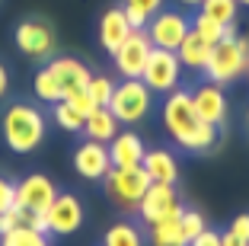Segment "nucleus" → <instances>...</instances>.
I'll use <instances>...</instances> for the list:
<instances>
[{
    "label": "nucleus",
    "instance_id": "f257e3e1",
    "mask_svg": "<svg viewBox=\"0 0 249 246\" xmlns=\"http://www.w3.org/2000/svg\"><path fill=\"white\" fill-rule=\"evenodd\" d=\"M163 128L182 151H192V153L211 151L217 144V128L198 115L192 93H185V90L166 93V99H163Z\"/></svg>",
    "mask_w": 249,
    "mask_h": 246
},
{
    "label": "nucleus",
    "instance_id": "f03ea898",
    "mask_svg": "<svg viewBox=\"0 0 249 246\" xmlns=\"http://www.w3.org/2000/svg\"><path fill=\"white\" fill-rule=\"evenodd\" d=\"M89 77H93V74H89V67L83 64V61L52 58V61H45V64L38 67L36 80H32V90H36V96L42 102L54 106V102L67 99L71 93H77V90H87Z\"/></svg>",
    "mask_w": 249,
    "mask_h": 246
},
{
    "label": "nucleus",
    "instance_id": "7ed1b4c3",
    "mask_svg": "<svg viewBox=\"0 0 249 246\" xmlns=\"http://www.w3.org/2000/svg\"><path fill=\"white\" fill-rule=\"evenodd\" d=\"M45 131L48 122L42 109H36L32 102H10L0 115V134L13 153H32L45 141Z\"/></svg>",
    "mask_w": 249,
    "mask_h": 246
},
{
    "label": "nucleus",
    "instance_id": "20e7f679",
    "mask_svg": "<svg viewBox=\"0 0 249 246\" xmlns=\"http://www.w3.org/2000/svg\"><path fill=\"white\" fill-rule=\"evenodd\" d=\"M246 71H249V38L227 36L211 48V58H208L201 74L208 77V83L227 87V83L240 80Z\"/></svg>",
    "mask_w": 249,
    "mask_h": 246
},
{
    "label": "nucleus",
    "instance_id": "39448f33",
    "mask_svg": "<svg viewBox=\"0 0 249 246\" xmlns=\"http://www.w3.org/2000/svg\"><path fill=\"white\" fill-rule=\"evenodd\" d=\"M154 106V93L144 80H124V83H115V93L109 99L112 115L118 118L122 125H138L147 118Z\"/></svg>",
    "mask_w": 249,
    "mask_h": 246
},
{
    "label": "nucleus",
    "instance_id": "423d86ee",
    "mask_svg": "<svg viewBox=\"0 0 249 246\" xmlns=\"http://www.w3.org/2000/svg\"><path fill=\"white\" fill-rule=\"evenodd\" d=\"M103 182H106V195L122 211H138L144 192L150 189V176L144 173V167H128V170L112 167Z\"/></svg>",
    "mask_w": 249,
    "mask_h": 246
},
{
    "label": "nucleus",
    "instance_id": "0eeeda50",
    "mask_svg": "<svg viewBox=\"0 0 249 246\" xmlns=\"http://www.w3.org/2000/svg\"><path fill=\"white\" fill-rule=\"evenodd\" d=\"M13 45H16L19 55H26V58H32V61H52L58 38H54V29L48 26V22L22 19L19 26H16V32H13Z\"/></svg>",
    "mask_w": 249,
    "mask_h": 246
},
{
    "label": "nucleus",
    "instance_id": "6e6552de",
    "mask_svg": "<svg viewBox=\"0 0 249 246\" xmlns=\"http://www.w3.org/2000/svg\"><path fill=\"white\" fill-rule=\"evenodd\" d=\"M189 32H192V19L182 10H166L163 7L160 13H154L150 22H147V36H150V45H154V48L176 51Z\"/></svg>",
    "mask_w": 249,
    "mask_h": 246
},
{
    "label": "nucleus",
    "instance_id": "1a4fd4ad",
    "mask_svg": "<svg viewBox=\"0 0 249 246\" xmlns=\"http://www.w3.org/2000/svg\"><path fill=\"white\" fill-rule=\"evenodd\" d=\"M179 77H182V64H179V55L176 51H166V48H154L150 58H147V67L141 74L150 93H173L179 90Z\"/></svg>",
    "mask_w": 249,
    "mask_h": 246
},
{
    "label": "nucleus",
    "instance_id": "9d476101",
    "mask_svg": "<svg viewBox=\"0 0 249 246\" xmlns=\"http://www.w3.org/2000/svg\"><path fill=\"white\" fill-rule=\"evenodd\" d=\"M150 51H154V45H150L147 29H134L131 36L124 38V45L112 55L115 71L122 74V80H141V74H144V67H147V58H150Z\"/></svg>",
    "mask_w": 249,
    "mask_h": 246
},
{
    "label": "nucleus",
    "instance_id": "9b49d317",
    "mask_svg": "<svg viewBox=\"0 0 249 246\" xmlns=\"http://www.w3.org/2000/svg\"><path fill=\"white\" fill-rule=\"evenodd\" d=\"M176 211H182V205H179L176 186H169V182H150V189L144 192V198L138 205V217L147 227L169 214H176Z\"/></svg>",
    "mask_w": 249,
    "mask_h": 246
},
{
    "label": "nucleus",
    "instance_id": "f8f14e48",
    "mask_svg": "<svg viewBox=\"0 0 249 246\" xmlns=\"http://www.w3.org/2000/svg\"><path fill=\"white\" fill-rule=\"evenodd\" d=\"M58 198V186L45 173H32L26 179L16 182V205L22 211H32V214H42V211L52 208V202Z\"/></svg>",
    "mask_w": 249,
    "mask_h": 246
},
{
    "label": "nucleus",
    "instance_id": "ddd939ff",
    "mask_svg": "<svg viewBox=\"0 0 249 246\" xmlns=\"http://www.w3.org/2000/svg\"><path fill=\"white\" fill-rule=\"evenodd\" d=\"M45 221H48V233L54 237H71L83 227V205L77 195H67L58 192V198L52 202V208L45 211Z\"/></svg>",
    "mask_w": 249,
    "mask_h": 246
},
{
    "label": "nucleus",
    "instance_id": "4468645a",
    "mask_svg": "<svg viewBox=\"0 0 249 246\" xmlns=\"http://www.w3.org/2000/svg\"><path fill=\"white\" fill-rule=\"evenodd\" d=\"M73 170H77V176H83V179L89 182H99L109 176L112 170V160H109V147L99 144V141H83L77 151H73Z\"/></svg>",
    "mask_w": 249,
    "mask_h": 246
},
{
    "label": "nucleus",
    "instance_id": "2eb2a0df",
    "mask_svg": "<svg viewBox=\"0 0 249 246\" xmlns=\"http://www.w3.org/2000/svg\"><path fill=\"white\" fill-rule=\"evenodd\" d=\"M192 102H195L198 115L205 118L208 125H214V128H220V125L227 122V93H224V87H217V83H201V87L192 90Z\"/></svg>",
    "mask_w": 249,
    "mask_h": 246
},
{
    "label": "nucleus",
    "instance_id": "dca6fc26",
    "mask_svg": "<svg viewBox=\"0 0 249 246\" xmlns=\"http://www.w3.org/2000/svg\"><path fill=\"white\" fill-rule=\"evenodd\" d=\"M109 160H112V167L118 170H128V167H141L144 163V141H141V134H134V131H118L115 138L109 141Z\"/></svg>",
    "mask_w": 249,
    "mask_h": 246
},
{
    "label": "nucleus",
    "instance_id": "f3484780",
    "mask_svg": "<svg viewBox=\"0 0 249 246\" xmlns=\"http://www.w3.org/2000/svg\"><path fill=\"white\" fill-rule=\"evenodd\" d=\"M131 32L134 29H131V22H128V16H124L122 7H109L99 16V45H103V51H109V55H115Z\"/></svg>",
    "mask_w": 249,
    "mask_h": 246
},
{
    "label": "nucleus",
    "instance_id": "a211bd4d",
    "mask_svg": "<svg viewBox=\"0 0 249 246\" xmlns=\"http://www.w3.org/2000/svg\"><path fill=\"white\" fill-rule=\"evenodd\" d=\"M141 167L150 176V182H169V186H176V179H179V160H176V153L166 151V147L147 151Z\"/></svg>",
    "mask_w": 249,
    "mask_h": 246
},
{
    "label": "nucleus",
    "instance_id": "6ab92c4d",
    "mask_svg": "<svg viewBox=\"0 0 249 246\" xmlns=\"http://www.w3.org/2000/svg\"><path fill=\"white\" fill-rule=\"evenodd\" d=\"M118 131H122V122L112 115L109 106L93 109V112L87 115V122H83V134H87L89 141H99V144H109Z\"/></svg>",
    "mask_w": 249,
    "mask_h": 246
},
{
    "label": "nucleus",
    "instance_id": "aec40b11",
    "mask_svg": "<svg viewBox=\"0 0 249 246\" xmlns=\"http://www.w3.org/2000/svg\"><path fill=\"white\" fill-rule=\"evenodd\" d=\"M150 243L154 246H189V240L182 233V211L150 224Z\"/></svg>",
    "mask_w": 249,
    "mask_h": 246
},
{
    "label": "nucleus",
    "instance_id": "412c9836",
    "mask_svg": "<svg viewBox=\"0 0 249 246\" xmlns=\"http://www.w3.org/2000/svg\"><path fill=\"white\" fill-rule=\"evenodd\" d=\"M179 55V64L189 67V71H205L208 58H211V45L205 42V38H198L195 32H189V36L182 38V45L176 48Z\"/></svg>",
    "mask_w": 249,
    "mask_h": 246
},
{
    "label": "nucleus",
    "instance_id": "4be33fe9",
    "mask_svg": "<svg viewBox=\"0 0 249 246\" xmlns=\"http://www.w3.org/2000/svg\"><path fill=\"white\" fill-rule=\"evenodd\" d=\"M163 3L166 0H122V10L128 16V22H131V29H147L150 16L160 13Z\"/></svg>",
    "mask_w": 249,
    "mask_h": 246
},
{
    "label": "nucleus",
    "instance_id": "5701e85b",
    "mask_svg": "<svg viewBox=\"0 0 249 246\" xmlns=\"http://www.w3.org/2000/svg\"><path fill=\"white\" fill-rule=\"evenodd\" d=\"M192 32H195L198 38H205L208 45H217L220 38H227V36H233V26H224V22H217V19H211V16H205L201 10H198L195 16H192Z\"/></svg>",
    "mask_w": 249,
    "mask_h": 246
},
{
    "label": "nucleus",
    "instance_id": "b1692460",
    "mask_svg": "<svg viewBox=\"0 0 249 246\" xmlns=\"http://www.w3.org/2000/svg\"><path fill=\"white\" fill-rule=\"evenodd\" d=\"M103 246H144V233L131 221H118V224H112L106 230Z\"/></svg>",
    "mask_w": 249,
    "mask_h": 246
},
{
    "label": "nucleus",
    "instance_id": "393cba45",
    "mask_svg": "<svg viewBox=\"0 0 249 246\" xmlns=\"http://www.w3.org/2000/svg\"><path fill=\"white\" fill-rule=\"evenodd\" d=\"M0 246H52V243H48V233L45 230H36V227L22 224V227H16V230L3 233V237H0Z\"/></svg>",
    "mask_w": 249,
    "mask_h": 246
},
{
    "label": "nucleus",
    "instance_id": "a878e982",
    "mask_svg": "<svg viewBox=\"0 0 249 246\" xmlns=\"http://www.w3.org/2000/svg\"><path fill=\"white\" fill-rule=\"evenodd\" d=\"M198 10H201L205 16H211V19L224 22V26H233L240 3H236V0H205V3H201Z\"/></svg>",
    "mask_w": 249,
    "mask_h": 246
},
{
    "label": "nucleus",
    "instance_id": "bb28decb",
    "mask_svg": "<svg viewBox=\"0 0 249 246\" xmlns=\"http://www.w3.org/2000/svg\"><path fill=\"white\" fill-rule=\"evenodd\" d=\"M54 122H58V128L77 134V131H83V122H87V118H83L67 99H61V102H54Z\"/></svg>",
    "mask_w": 249,
    "mask_h": 246
},
{
    "label": "nucleus",
    "instance_id": "cd10ccee",
    "mask_svg": "<svg viewBox=\"0 0 249 246\" xmlns=\"http://www.w3.org/2000/svg\"><path fill=\"white\" fill-rule=\"evenodd\" d=\"M87 93H89V99H93L96 106H109L112 93H115V80L106 77V74H93L89 83H87Z\"/></svg>",
    "mask_w": 249,
    "mask_h": 246
},
{
    "label": "nucleus",
    "instance_id": "c85d7f7f",
    "mask_svg": "<svg viewBox=\"0 0 249 246\" xmlns=\"http://www.w3.org/2000/svg\"><path fill=\"white\" fill-rule=\"evenodd\" d=\"M208 230V224H205V217L198 214V211H189V208H182V233H185V240H195V237H201V233Z\"/></svg>",
    "mask_w": 249,
    "mask_h": 246
},
{
    "label": "nucleus",
    "instance_id": "c756f323",
    "mask_svg": "<svg viewBox=\"0 0 249 246\" xmlns=\"http://www.w3.org/2000/svg\"><path fill=\"white\" fill-rule=\"evenodd\" d=\"M26 224V211L19 208V205H13V208H7V211H0V237L3 233H10V230H16V227H22Z\"/></svg>",
    "mask_w": 249,
    "mask_h": 246
},
{
    "label": "nucleus",
    "instance_id": "7c9ffc66",
    "mask_svg": "<svg viewBox=\"0 0 249 246\" xmlns=\"http://www.w3.org/2000/svg\"><path fill=\"white\" fill-rule=\"evenodd\" d=\"M67 102H71V106L77 109V112H80L83 118H87L89 112H93V109H99L93 99H89V93H87V90H77V93H71V96H67Z\"/></svg>",
    "mask_w": 249,
    "mask_h": 246
},
{
    "label": "nucleus",
    "instance_id": "2f4dec72",
    "mask_svg": "<svg viewBox=\"0 0 249 246\" xmlns=\"http://www.w3.org/2000/svg\"><path fill=\"white\" fill-rule=\"evenodd\" d=\"M16 205V182H10L7 176H0V211H7Z\"/></svg>",
    "mask_w": 249,
    "mask_h": 246
},
{
    "label": "nucleus",
    "instance_id": "473e14b6",
    "mask_svg": "<svg viewBox=\"0 0 249 246\" xmlns=\"http://www.w3.org/2000/svg\"><path fill=\"white\" fill-rule=\"evenodd\" d=\"M230 230L236 233V237H243L249 243V214H236L233 221H230Z\"/></svg>",
    "mask_w": 249,
    "mask_h": 246
},
{
    "label": "nucleus",
    "instance_id": "72a5a7b5",
    "mask_svg": "<svg viewBox=\"0 0 249 246\" xmlns=\"http://www.w3.org/2000/svg\"><path fill=\"white\" fill-rule=\"evenodd\" d=\"M189 246H220V233H217V230H211V227H208V230L201 233V237H195V240H192Z\"/></svg>",
    "mask_w": 249,
    "mask_h": 246
},
{
    "label": "nucleus",
    "instance_id": "f704fd0d",
    "mask_svg": "<svg viewBox=\"0 0 249 246\" xmlns=\"http://www.w3.org/2000/svg\"><path fill=\"white\" fill-rule=\"evenodd\" d=\"M220 246H249V243H246L243 237H236V233H233V230L227 227V230L220 233Z\"/></svg>",
    "mask_w": 249,
    "mask_h": 246
},
{
    "label": "nucleus",
    "instance_id": "c9c22d12",
    "mask_svg": "<svg viewBox=\"0 0 249 246\" xmlns=\"http://www.w3.org/2000/svg\"><path fill=\"white\" fill-rule=\"evenodd\" d=\"M7 90H10V71H7V64H0V99L7 96Z\"/></svg>",
    "mask_w": 249,
    "mask_h": 246
},
{
    "label": "nucleus",
    "instance_id": "e433bc0d",
    "mask_svg": "<svg viewBox=\"0 0 249 246\" xmlns=\"http://www.w3.org/2000/svg\"><path fill=\"white\" fill-rule=\"evenodd\" d=\"M179 3H182V7H201L205 0H179Z\"/></svg>",
    "mask_w": 249,
    "mask_h": 246
},
{
    "label": "nucleus",
    "instance_id": "4c0bfd02",
    "mask_svg": "<svg viewBox=\"0 0 249 246\" xmlns=\"http://www.w3.org/2000/svg\"><path fill=\"white\" fill-rule=\"evenodd\" d=\"M236 3H240V7H249V0H236Z\"/></svg>",
    "mask_w": 249,
    "mask_h": 246
},
{
    "label": "nucleus",
    "instance_id": "58836bf2",
    "mask_svg": "<svg viewBox=\"0 0 249 246\" xmlns=\"http://www.w3.org/2000/svg\"><path fill=\"white\" fill-rule=\"evenodd\" d=\"M246 125H249V109H246Z\"/></svg>",
    "mask_w": 249,
    "mask_h": 246
}]
</instances>
